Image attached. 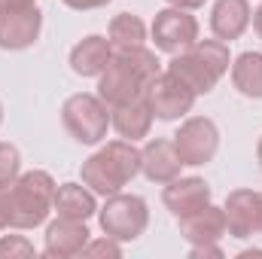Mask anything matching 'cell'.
<instances>
[{
    "label": "cell",
    "instance_id": "cell-1",
    "mask_svg": "<svg viewBox=\"0 0 262 259\" xmlns=\"http://www.w3.org/2000/svg\"><path fill=\"white\" fill-rule=\"evenodd\" d=\"M55 180L46 171H25L15 183L0 186V229H37L49 220L55 201Z\"/></svg>",
    "mask_w": 262,
    "mask_h": 259
},
{
    "label": "cell",
    "instance_id": "cell-2",
    "mask_svg": "<svg viewBox=\"0 0 262 259\" xmlns=\"http://www.w3.org/2000/svg\"><path fill=\"white\" fill-rule=\"evenodd\" d=\"M159 73H162V61L146 46L113 52V61L98 76V98L110 110L119 107V104H128L134 98H143V89Z\"/></svg>",
    "mask_w": 262,
    "mask_h": 259
},
{
    "label": "cell",
    "instance_id": "cell-3",
    "mask_svg": "<svg viewBox=\"0 0 262 259\" xmlns=\"http://www.w3.org/2000/svg\"><path fill=\"white\" fill-rule=\"evenodd\" d=\"M140 174V149L131 140H110L79 168L82 183L95 195H116Z\"/></svg>",
    "mask_w": 262,
    "mask_h": 259
},
{
    "label": "cell",
    "instance_id": "cell-4",
    "mask_svg": "<svg viewBox=\"0 0 262 259\" xmlns=\"http://www.w3.org/2000/svg\"><path fill=\"white\" fill-rule=\"evenodd\" d=\"M232 55H229V43L223 40H195L189 49L171 55L168 70L183 79L195 95L213 92V85L229 73Z\"/></svg>",
    "mask_w": 262,
    "mask_h": 259
},
{
    "label": "cell",
    "instance_id": "cell-5",
    "mask_svg": "<svg viewBox=\"0 0 262 259\" xmlns=\"http://www.w3.org/2000/svg\"><path fill=\"white\" fill-rule=\"evenodd\" d=\"M61 125L64 131L76 140V143H85V146H95L107 137L110 128V107L98 98V95H70L61 107Z\"/></svg>",
    "mask_w": 262,
    "mask_h": 259
},
{
    "label": "cell",
    "instance_id": "cell-6",
    "mask_svg": "<svg viewBox=\"0 0 262 259\" xmlns=\"http://www.w3.org/2000/svg\"><path fill=\"white\" fill-rule=\"evenodd\" d=\"M98 220L104 235L116 238V241H137L146 226H149V207L140 195H128V192H116L107 195L104 207H98Z\"/></svg>",
    "mask_w": 262,
    "mask_h": 259
},
{
    "label": "cell",
    "instance_id": "cell-7",
    "mask_svg": "<svg viewBox=\"0 0 262 259\" xmlns=\"http://www.w3.org/2000/svg\"><path fill=\"white\" fill-rule=\"evenodd\" d=\"M195 98H198L195 92H192L183 79H177L171 70L152 76L149 85L143 89V101L149 104L152 116L162 119V122H177V119H183V116L192 110Z\"/></svg>",
    "mask_w": 262,
    "mask_h": 259
},
{
    "label": "cell",
    "instance_id": "cell-8",
    "mask_svg": "<svg viewBox=\"0 0 262 259\" xmlns=\"http://www.w3.org/2000/svg\"><path fill=\"white\" fill-rule=\"evenodd\" d=\"M171 143H174L183 165L201 168V165L213 162V156L220 149V128L207 116H189V119L180 122V128L171 137Z\"/></svg>",
    "mask_w": 262,
    "mask_h": 259
},
{
    "label": "cell",
    "instance_id": "cell-9",
    "mask_svg": "<svg viewBox=\"0 0 262 259\" xmlns=\"http://www.w3.org/2000/svg\"><path fill=\"white\" fill-rule=\"evenodd\" d=\"M152 43L159 52H168V55H177L183 49H189L198 40V18L189 15V9H159L156 18H152Z\"/></svg>",
    "mask_w": 262,
    "mask_h": 259
},
{
    "label": "cell",
    "instance_id": "cell-10",
    "mask_svg": "<svg viewBox=\"0 0 262 259\" xmlns=\"http://www.w3.org/2000/svg\"><path fill=\"white\" fill-rule=\"evenodd\" d=\"M43 12L37 6H0V49L21 52L40 40Z\"/></svg>",
    "mask_w": 262,
    "mask_h": 259
},
{
    "label": "cell",
    "instance_id": "cell-11",
    "mask_svg": "<svg viewBox=\"0 0 262 259\" xmlns=\"http://www.w3.org/2000/svg\"><path fill=\"white\" fill-rule=\"evenodd\" d=\"M92 241V232L85 223L79 220H52L46 226V244H43V256L52 259H67V256H79L82 247Z\"/></svg>",
    "mask_w": 262,
    "mask_h": 259
},
{
    "label": "cell",
    "instance_id": "cell-12",
    "mask_svg": "<svg viewBox=\"0 0 262 259\" xmlns=\"http://www.w3.org/2000/svg\"><path fill=\"white\" fill-rule=\"evenodd\" d=\"M180 168H183V162H180L174 143L165 140V137H156V140H149L140 149V174L149 183L165 186V183H171V180L180 177Z\"/></svg>",
    "mask_w": 262,
    "mask_h": 259
},
{
    "label": "cell",
    "instance_id": "cell-13",
    "mask_svg": "<svg viewBox=\"0 0 262 259\" xmlns=\"http://www.w3.org/2000/svg\"><path fill=\"white\" fill-rule=\"evenodd\" d=\"M162 201L177 220H183V217L201 210L204 204H210V186L201 177H177V180L165 183Z\"/></svg>",
    "mask_w": 262,
    "mask_h": 259
},
{
    "label": "cell",
    "instance_id": "cell-14",
    "mask_svg": "<svg viewBox=\"0 0 262 259\" xmlns=\"http://www.w3.org/2000/svg\"><path fill=\"white\" fill-rule=\"evenodd\" d=\"M223 213H226V229L232 238H250L256 235V217H259V192L253 189H235V192L226 195V204H223Z\"/></svg>",
    "mask_w": 262,
    "mask_h": 259
},
{
    "label": "cell",
    "instance_id": "cell-15",
    "mask_svg": "<svg viewBox=\"0 0 262 259\" xmlns=\"http://www.w3.org/2000/svg\"><path fill=\"white\" fill-rule=\"evenodd\" d=\"M180 223V238L189 244H216L229 235L226 229V213L216 204H204L201 210L177 220Z\"/></svg>",
    "mask_w": 262,
    "mask_h": 259
},
{
    "label": "cell",
    "instance_id": "cell-16",
    "mask_svg": "<svg viewBox=\"0 0 262 259\" xmlns=\"http://www.w3.org/2000/svg\"><path fill=\"white\" fill-rule=\"evenodd\" d=\"M250 18H253V12H250L247 0H216L210 9V31L216 40L232 43L247 31Z\"/></svg>",
    "mask_w": 262,
    "mask_h": 259
},
{
    "label": "cell",
    "instance_id": "cell-17",
    "mask_svg": "<svg viewBox=\"0 0 262 259\" xmlns=\"http://www.w3.org/2000/svg\"><path fill=\"white\" fill-rule=\"evenodd\" d=\"M110 61H113V46L107 37L98 34H89L70 49V70L76 76H101Z\"/></svg>",
    "mask_w": 262,
    "mask_h": 259
},
{
    "label": "cell",
    "instance_id": "cell-18",
    "mask_svg": "<svg viewBox=\"0 0 262 259\" xmlns=\"http://www.w3.org/2000/svg\"><path fill=\"white\" fill-rule=\"evenodd\" d=\"M152 119L156 116H152V110L143 98H134L128 104H119V107L110 110V128H116V134L122 140H131V143H137L140 137L149 134Z\"/></svg>",
    "mask_w": 262,
    "mask_h": 259
},
{
    "label": "cell",
    "instance_id": "cell-19",
    "mask_svg": "<svg viewBox=\"0 0 262 259\" xmlns=\"http://www.w3.org/2000/svg\"><path fill=\"white\" fill-rule=\"evenodd\" d=\"M52 210L64 220H79V223H89L95 213H98V198L95 192L85 186V183H61L55 189V201H52Z\"/></svg>",
    "mask_w": 262,
    "mask_h": 259
},
{
    "label": "cell",
    "instance_id": "cell-20",
    "mask_svg": "<svg viewBox=\"0 0 262 259\" xmlns=\"http://www.w3.org/2000/svg\"><path fill=\"white\" fill-rule=\"evenodd\" d=\"M232 85L244 98H262V52H241L232 61Z\"/></svg>",
    "mask_w": 262,
    "mask_h": 259
},
{
    "label": "cell",
    "instance_id": "cell-21",
    "mask_svg": "<svg viewBox=\"0 0 262 259\" xmlns=\"http://www.w3.org/2000/svg\"><path fill=\"white\" fill-rule=\"evenodd\" d=\"M107 40H110L113 52L143 46V43H146V25H143L134 12H119V15H113V21H110V28H107Z\"/></svg>",
    "mask_w": 262,
    "mask_h": 259
},
{
    "label": "cell",
    "instance_id": "cell-22",
    "mask_svg": "<svg viewBox=\"0 0 262 259\" xmlns=\"http://www.w3.org/2000/svg\"><path fill=\"white\" fill-rule=\"evenodd\" d=\"M18 174H21V156H18V149L12 143L0 140V186L15 183Z\"/></svg>",
    "mask_w": 262,
    "mask_h": 259
},
{
    "label": "cell",
    "instance_id": "cell-23",
    "mask_svg": "<svg viewBox=\"0 0 262 259\" xmlns=\"http://www.w3.org/2000/svg\"><path fill=\"white\" fill-rule=\"evenodd\" d=\"M3 256L31 259V256H37V250H34V244H31L25 235H3V238H0V259Z\"/></svg>",
    "mask_w": 262,
    "mask_h": 259
},
{
    "label": "cell",
    "instance_id": "cell-24",
    "mask_svg": "<svg viewBox=\"0 0 262 259\" xmlns=\"http://www.w3.org/2000/svg\"><path fill=\"white\" fill-rule=\"evenodd\" d=\"M82 256H113V259H119L122 256V241L104 235V238H98V241H89V244L82 247Z\"/></svg>",
    "mask_w": 262,
    "mask_h": 259
},
{
    "label": "cell",
    "instance_id": "cell-25",
    "mask_svg": "<svg viewBox=\"0 0 262 259\" xmlns=\"http://www.w3.org/2000/svg\"><path fill=\"white\" fill-rule=\"evenodd\" d=\"M189 256L192 259H201V256H223V247H220V241L216 244H192V250H189Z\"/></svg>",
    "mask_w": 262,
    "mask_h": 259
},
{
    "label": "cell",
    "instance_id": "cell-26",
    "mask_svg": "<svg viewBox=\"0 0 262 259\" xmlns=\"http://www.w3.org/2000/svg\"><path fill=\"white\" fill-rule=\"evenodd\" d=\"M64 6L70 9H76V12H89V9H101V6H107L110 0H61Z\"/></svg>",
    "mask_w": 262,
    "mask_h": 259
},
{
    "label": "cell",
    "instance_id": "cell-27",
    "mask_svg": "<svg viewBox=\"0 0 262 259\" xmlns=\"http://www.w3.org/2000/svg\"><path fill=\"white\" fill-rule=\"evenodd\" d=\"M204 3H207V0H168V6H174V9H189V12H192V9H201Z\"/></svg>",
    "mask_w": 262,
    "mask_h": 259
},
{
    "label": "cell",
    "instance_id": "cell-28",
    "mask_svg": "<svg viewBox=\"0 0 262 259\" xmlns=\"http://www.w3.org/2000/svg\"><path fill=\"white\" fill-rule=\"evenodd\" d=\"M250 21H253V31H256V37L262 40V6L253 12V18H250Z\"/></svg>",
    "mask_w": 262,
    "mask_h": 259
},
{
    "label": "cell",
    "instance_id": "cell-29",
    "mask_svg": "<svg viewBox=\"0 0 262 259\" xmlns=\"http://www.w3.org/2000/svg\"><path fill=\"white\" fill-rule=\"evenodd\" d=\"M0 6H37V0H0Z\"/></svg>",
    "mask_w": 262,
    "mask_h": 259
},
{
    "label": "cell",
    "instance_id": "cell-30",
    "mask_svg": "<svg viewBox=\"0 0 262 259\" xmlns=\"http://www.w3.org/2000/svg\"><path fill=\"white\" fill-rule=\"evenodd\" d=\"M256 235H262V192H259V217H256Z\"/></svg>",
    "mask_w": 262,
    "mask_h": 259
},
{
    "label": "cell",
    "instance_id": "cell-31",
    "mask_svg": "<svg viewBox=\"0 0 262 259\" xmlns=\"http://www.w3.org/2000/svg\"><path fill=\"white\" fill-rule=\"evenodd\" d=\"M256 159H259V165H262V137H259V143H256Z\"/></svg>",
    "mask_w": 262,
    "mask_h": 259
},
{
    "label": "cell",
    "instance_id": "cell-32",
    "mask_svg": "<svg viewBox=\"0 0 262 259\" xmlns=\"http://www.w3.org/2000/svg\"><path fill=\"white\" fill-rule=\"evenodd\" d=\"M0 122H3V104H0Z\"/></svg>",
    "mask_w": 262,
    "mask_h": 259
}]
</instances>
